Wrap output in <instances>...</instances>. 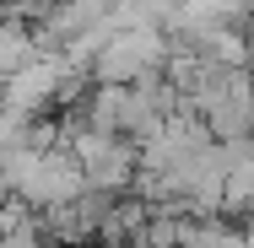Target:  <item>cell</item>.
<instances>
[{
    "mask_svg": "<svg viewBox=\"0 0 254 248\" xmlns=\"http://www.w3.org/2000/svg\"><path fill=\"white\" fill-rule=\"evenodd\" d=\"M76 162H81V173H87V189H103V195H130L135 189V178H141V146L135 141H114V135H81L76 146Z\"/></svg>",
    "mask_w": 254,
    "mask_h": 248,
    "instance_id": "obj_1",
    "label": "cell"
},
{
    "mask_svg": "<svg viewBox=\"0 0 254 248\" xmlns=\"http://www.w3.org/2000/svg\"><path fill=\"white\" fill-rule=\"evenodd\" d=\"M60 81H65L60 59H38L33 70H22L16 81H5V87H11V92H5V113L44 119V108H54V102H60Z\"/></svg>",
    "mask_w": 254,
    "mask_h": 248,
    "instance_id": "obj_2",
    "label": "cell"
},
{
    "mask_svg": "<svg viewBox=\"0 0 254 248\" xmlns=\"http://www.w3.org/2000/svg\"><path fill=\"white\" fill-rule=\"evenodd\" d=\"M38 59H44V54H38L33 27L16 22V16H5V38H0V70H5V81H16L22 70H33Z\"/></svg>",
    "mask_w": 254,
    "mask_h": 248,
    "instance_id": "obj_3",
    "label": "cell"
},
{
    "mask_svg": "<svg viewBox=\"0 0 254 248\" xmlns=\"http://www.w3.org/2000/svg\"><path fill=\"white\" fill-rule=\"evenodd\" d=\"M244 232L227 227V216H184V248H238Z\"/></svg>",
    "mask_w": 254,
    "mask_h": 248,
    "instance_id": "obj_4",
    "label": "cell"
}]
</instances>
